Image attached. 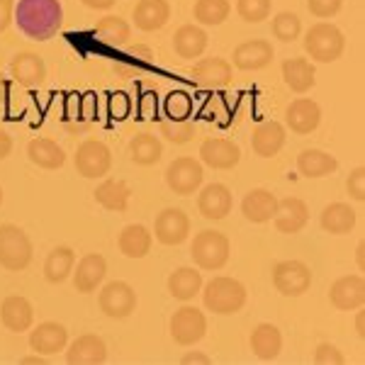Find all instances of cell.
I'll use <instances>...</instances> for the list:
<instances>
[{"instance_id": "1", "label": "cell", "mask_w": 365, "mask_h": 365, "mask_svg": "<svg viewBox=\"0 0 365 365\" xmlns=\"http://www.w3.org/2000/svg\"><path fill=\"white\" fill-rule=\"evenodd\" d=\"M15 22L25 37L46 42L61 29L63 8L58 0H20L15 8Z\"/></svg>"}, {"instance_id": "2", "label": "cell", "mask_w": 365, "mask_h": 365, "mask_svg": "<svg viewBox=\"0 0 365 365\" xmlns=\"http://www.w3.org/2000/svg\"><path fill=\"white\" fill-rule=\"evenodd\" d=\"M302 44H304V51L312 56V61L331 63L344 54L346 37L336 25H331V22H317V25H312L307 29Z\"/></svg>"}, {"instance_id": "3", "label": "cell", "mask_w": 365, "mask_h": 365, "mask_svg": "<svg viewBox=\"0 0 365 365\" xmlns=\"http://www.w3.org/2000/svg\"><path fill=\"white\" fill-rule=\"evenodd\" d=\"M202 302L205 307L215 314H237V312L246 304V287L239 280L220 275L212 278L202 290Z\"/></svg>"}, {"instance_id": "4", "label": "cell", "mask_w": 365, "mask_h": 365, "mask_svg": "<svg viewBox=\"0 0 365 365\" xmlns=\"http://www.w3.org/2000/svg\"><path fill=\"white\" fill-rule=\"evenodd\" d=\"M229 253H232V244L222 232L215 229H205V232L195 234L190 246V256L197 268L202 270H220L227 266Z\"/></svg>"}, {"instance_id": "5", "label": "cell", "mask_w": 365, "mask_h": 365, "mask_svg": "<svg viewBox=\"0 0 365 365\" xmlns=\"http://www.w3.org/2000/svg\"><path fill=\"white\" fill-rule=\"evenodd\" d=\"M32 261V241L20 227L0 225V266L5 270H25Z\"/></svg>"}, {"instance_id": "6", "label": "cell", "mask_w": 365, "mask_h": 365, "mask_svg": "<svg viewBox=\"0 0 365 365\" xmlns=\"http://www.w3.org/2000/svg\"><path fill=\"white\" fill-rule=\"evenodd\" d=\"M273 287L282 297H302L312 287V270L302 261H280L273 268Z\"/></svg>"}, {"instance_id": "7", "label": "cell", "mask_w": 365, "mask_h": 365, "mask_svg": "<svg viewBox=\"0 0 365 365\" xmlns=\"http://www.w3.org/2000/svg\"><path fill=\"white\" fill-rule=\"evenodd\" d=\"M76 170H78L83 178H105L110 173V166H113V154H110L108 144L98 139H86L83 144L76 149L73 156Z\"/></svg>"}, {"instance_id": "8", "label": "cell", "mask_w": 365, "mask_h": 365, "mask_svg": "<svg viewBox=\"0 0 365 365\" xmlns=\"http://www.w3.org/2000/svg\"><path fill=\"white\" fill-rule=\"evenodd\" d=\"M100 312L110 319H127L134 309H137V292L129 282L113 280L100 290L98 297Z\"/></svg>"}, {"instance_id": "9", "label": "cell", "mask_w": 365, "mask_h": 365, "mask_svg": "<svg viewBox=\"0 0 365 365\" xmlns=\"http://www.w3.org/2000/svg\"><path fill=\"white\" fill-rule=\"evenodd\" d=\"M207 334V317L197 307H180L170 317V336L178 346H195Z\"/></svg>"}, {"instance_id": "10", "label": "cell", "mask_w": 365, "mask_h": 365, "mask_svg": "<svg viewBox=\"0 0 365 365\" xmlns=\"http://www.w3.org/2000/svg\"><path fill=\"white\" fill-rule=\"evenodd\" d=\"M202 180H205L202 163L190 156L175 158L166 168V185L175 195H192V192L202 185Z\"/></svg>"}, {"instance_id": "11", "label": "cell", "mask_w": 365, "mask_h": 365, "mask_svg": "<svg viewBox=\"0 0 365 365\" xmlns=\"http://www.w3.org/2000/svg\"><path fill=\"white\" fill-rule=\"evenodd\" d=\"M329 302L339 312H356L365 302V280L361 273L344 275L329 290Z\"/></svg>"}, {"instance_id": "12", "label": "cell", "mask_w": 365, "mask_h": 365, "mask_svg": "<svg viewBox=\"0 0 365 365\" xmlns=\"http://www.w3.org/2000/svg\"><path fill=\"white\" fill-rule=\"evenodd\" d=\"M154 234L163 246H180L190 237V217L178 207H166L156 217Z\"/></svg>"}, {"instance_id": "13", "label": "cell", "mask_w": 365, "mask_h": 365, "mask_svg": "<svg viewBox=\"0 0 365 365\" xmlns=\"http://www.w3.org/2000/svg\"><path fill=\"white\" fill-rule=\"evenodd\" d=\"M200 158H202V163L210 168L229 170V168L239 166L241 149H239V144H234V141H229V139L212 137V139H205L202 146H200Z\"/></svg>"}, {"instance_id": "14", "label": "cell", "mask_w": 365, "mask_h": 365, "mask_svg": "<svg viewBox=\"0 0 365 365\" xmlns=\"http://www.w3.org/2000/svg\"><path fill=\"white\" fill-rule=\"evenodd\" d=\"M322 122V108L309 98H297L285 108V127L295 134H312Z\"/></svg>"}, {"instance_id": "15", "label": "cell", "mask_w": 365, "mask_h": 365, "mask_svg": "<svg viewBox=\"0 0 365 365\" xmlns=\"http://www.w3.org/2000/svg\"><path fill=\"white\" fill-rule=\"evenodd\" d=\"M232 205H234V197H232V190L222 182H212V185H205L202 192L197 197V210L205 220L210 222H220L232 212Z\"/></svg>"}, {"instance_id": "16", "label": "cell", "mask_w": 365, "mask_h": 365, "mask_svg": "<svg viewBox=\"0 0 365 365\" xmlns=\"http://www.w3.org/2000/svg\"><path fill=\"white\" fill-rule=\"evenodd\" d=\"M10 76L17 81L20 86L25 88H37L44 83L46 78V63L44 58L39 54H34V51H20V54H15L10 58Z\"/></svg>"}, {"instance_id": "17", "label": "cell", "mask_w": 365, "mask_h": 365, "mask_svg": "<svg viewBox=\"0 0 365 365\" xmlns=\"http://www.w3.org/2000/svg\"><path fill=\"white\" fill-rule=\"evenodd\" d=\"M275 229L280 234H299L309 222V207L304 200L299 197H282L278 200V210H275Z\"/></svg>"}, {"instance_id": "18", "label": "cell", "mask_w": 365, "mask_h": 365, "mask_svg": "<svg viewBox=\"0 0 365 365\" xmlns=\"http://www.w3.org/2000/svg\"><path fill=\"white\" fill-rule=\"evenodd\" d=\"M190 76L195 78V83L202 88H225L232 83L234 68L227 58L210 56V58H200L195 66L190 68Z\"/></svg>"}, {"instance_id": "19", "label": "cell", "mask_w": 365, "mask_h": 365, "mask_svg": "<svg viewBox=\"0 0 365 365\" xmlns=\"http://www.w3.org/2000/svg\"><path fill=\"white\" fill-rule=\"evenodd\" d=\"M275 210H278V197L266 187H253L241 200V215L251 225H266L275 217Z\"/></svg>"}, {"instance_id": "20", "label": "cell", "mask_w": 365, "mask_h": 365, "mask_svg": "<svg viewBox=\"0 0 365 365\" xmlns=\"http://www.w3.org/2000/svg\"><path fill=\"white\" fill-rule=\"evenodd\" d=\"M68 331L58 322H44L34 331H29V349L39 356H54V353L66 349Z\"/></svg>"}, {"instance_id": "21", "label": "cell", "mask_w": 365, "mask_h": 365, "mask_svg": "<svg viewBox=\"0 0 365 365\" xmlns=\"http://www.w3.org/2000/svg\"><path fill=\"white\" fill-rule=\"evenodd\" d=\"M275 51L268 39H249L234 49V66L239 71H261L273 61Z\"/></svg>"}, {"instance_id": "22", "label": "cell", "mask_w": 365, "mask_h": 365, "mask_svg": "<svg viewBox=\"0 0 365 365\" xmlns=\"http://www.w3.org/2000/svg\"><path fill=\"white\" fill-rule=\"evenodd\" d=\"M105 361H108V346L98 334H83L66 351V363L71 365H100Z\"/></svg>"}, {"instance_id": "23", "label": "cell", "mask_w": 365, "mask_h": 365, "mask_svg": "<svg viewBox=\"0 0 365 365\" xmlns=\"http://www.w3.org/2000/svg\"><path fill=\"white\" fill-rule=\"evenodd\" d=\"M105 273H108L105 258L100 253H86L78 261V268L73 270V287L78 292H83V295H91L105 280Z\"/></svg>"}, {"instance_id": "24", "label": "cell", "mask_w": 365, "mask_h": 365, "mask_svg": "<svg viewBox=\"0 0 365 365\" xmlns=\"http://www.w3.org/2000/svg\"><path fill=\"white\" fill-rule=\"evenodd\" d=\"M0 322L13 334L27 331L34 322V309H32V304H29V299L22 295L5 297L3 304H0Z\"/></svg>"}, {"instance_id": "25", "label": "cell", "mask_w": 365, "mask_h": 365, "mask_svg": "<svg viewBox=\"0 0 365 365\" xmlns=\"http://www.w3.org/2000/svg\"><path fill=\"white\" fill-rule=\"evenodd\" d=\"M132 20L141 32H156V29H163L170 20L168 0H139L132 10Z\"/></svg>"}, {"instance_id": "26", "label": "cell", "mask_w": 365, "mask_h": 365, "mask_svg": "<svg viewBox=\"0 0 365 365\" xmlns=\"http://www.w3.org/2000/svg\"><path fill=\"white\" fill-rule=\"evenodd\" d=\"M285 137H287L285 125H280V122H263L261 127L253 129V137H251L253 154L261 158H273L285 146Z\"/></svg>"}, {"instance_id": "27", "label": "cell", "mask_w": 365, "mask_h": 365, "mask_svg": "<svg viewBox=\"0 0 365 365\" xmlns=\"http://www.w3.org/2000/svg\"><path fill=\"white\" fill-rule=\"evenodd\" d=\"M251 351L256 358L261 361H275L282 351V334L275 324H258L256 329L251 331Z\"/></svg>"}, {"instance_id": "28", "label": "cell", "mask_w": 365, "mask_h": 365, "mask_svg": "<svg viewBox=\"0 0 365 365\" xmlns=\"http://www.w3.org/2000/svg\"><path fill=\"white\" fill-rule=\"evenodd\" d=\"M282 81L290 88L292 93H307L317 83V73H314V63L307 58H285L282 61Z\"/></svg>"}, {"instance_id": "29", "label": "cell", "mask_w": 365, "mask_h": 365, "mask_svg": "<svg viewBox=\"0 0 365 365\" xmlns=\"http://www.w3.org/2000/svg\"><path fill=\"white\" fill-rule=\"evenodd\" d=\"M358 222V212L346 202H331L322 210L319 215V225L327 234H351L353 227Z\"/></svg>"}, {"instance_id": "30", "label": "cell", "mask_w": 365, "mask_h": 365, "mask_svg": "<svg viewBox=\"0 0 365 365\" xmlns=\"http://www.w3.org/2000/svg\"><path fill=\"white\" fill-rule=\"evenodd\" d=\"M339 168V158L322 149H304L297 156V170L304 178H324Z\"/></svg>"}, {"instance_id": "31", "label": "cell", "mask_w": 365, "mask_h": 365, "mask_svg": "<svg viewBox=\"0 0 365 365\" xmlns=\"http://www.w3.org/2000/svg\"><path fill=\"white\" fill-rule=\"evenodd\" d=\"M27 158L34 166L44 168V170H56L66 163V154L63 149L51 139H32L27 144Z\"/></svg>"}, {"instance_id": "32", "label": "cell", "mask_w": 365, "mask_h": 365, "mask_svg": "<svg viewBox=\"0 0 365 365\" xmlns=\"http://www.w3.org/2000/svg\"><path fill=\"white\" fill-rule=\"evenodd\" d=\"M96 202L100 207L110 210V212H125L129 205V195H132V187L125 180H115L108 178L96 187Z\"/></svg>"}, {"instance_id": "33", "label": "cell", "mask_w": 365, "mask_h": 365, "mask_svg": "<svg viewBox=\"0 0 365 365\" xmlns=\"http://www.w3.org/2000/svg\"><path fill=\"white\" fill-rule=\"evenodd\" d=\"M173 49L180 58H197L207 49V32L197 25H182L173 34Z\"/></svg>"}, {"instance_id": "34", "label": "cell", "mask_w": 365, "mask_h": 365, "mask_svg": "<svg viewBox=\"0 0 365 365\" xmlns=\"http://www.w3.org/2000/svg\"><path fill=\"white\" fill-rule=\"evenodd\" d=\"M202 290V275L197 273L195 268H187L182 266L178 270L168 275V292L170 297L180 299V302H187Z\"/></svg>"}, {"instance_id": "35", "label": "cell", "mask_w": 365, "mask_h": 365, "mask_svg": "<svg viewBox=\"0 0 365 365\" xmlns=\"http://www.w3.org/2000/svg\"><path fill=\"white\" fill-rule=\"evenodd\" d=\"M151 232L144 225H129L122 229L117 246H120L122 256L127 258H144L151 251Z\"/></svg>"}, {"instance_id": "36", "label": "cell", "mask_w": 365, "mask_h": 365, "mask_svg": "<svg viewBox=\"0 0 365 365\" xmlns=\"http://www.w3.org/2000/svg\"><path fill=\"white\" fill-rule=\"evenodd\" d=\"M73 263H76L73 249H68V246H56V249L51 251L44 261L46 282H51V285H61V282L73 273Z\"/></svg>"}, {"instance_id": "37", "label": "cell", "mask_w": 365, "mask_h": 365, "mask_svg": "<svg viewBox=\"0 0 365 365\" xmlns=\"http://www.w3.org/2000/svg\"><path fill=\"white\" fill-rule=\"evenodd\" d=\"M93 34L96 39H100L108 46H125L132 37V27L127 25V20H122L120 15H108L103 20H98V25L93 27Z\"/></svg>"}, {"instance_id": "38", "label": "cell", "mask_w": 365, "mask_h": 365, "mask_svg": "<svg viewBox=\"0 0 365 365\" xmlns=\"http://www.w3.org/2000/svg\"><path fill=\"white\" fill-rule=\"evenodd\" d=\"M161 156H163V146L154 134L144 132L129 141V158L137 166H154V163L161 161Z\"/></svg>"}, {"instance_id": "39", "label": "cell", "mask_w": 365, "mask_h": 365, "mask_svg": "<svg viewBox=\"0 0 365 365\" xmlns=\"http://www.w3.org/2000/svg\"><path fill=\"white\" fill-rule=\"evenodd\" d=\"M229 13H232V5L229 0H197L195 8H192V17L200 25L207 27H217L227 20Z\"/></svg>"}, {"instance_id": "40", "label": "cell", "mask_w": 365, "mask_h": 365, "mask_svg": "<svg viewBox=\"0 0 365 365\" xmlns=\"http://www.w3.org/2000/svg\"><path fill=\"white\" fill-rule=\"evenodd\" d=\"M270 29H273V37L280 39V42L290 44L299 39L302 34V20L295 15V13H278L270 22Z\"/></svg>"}, {"instance_id": "41", "label": "cell", "mask_w": 365, "mask_h": 365, "mask_svg": "<svg viewBox=\"0 0 365 365\" xmlns=\"http://www.w3.org/2000/svg\"><path fill=\"white\" fill-rule=\"evenodd\" d=\"M161 137L168 139L170 144H187L195 137V125L190 120H163Z\"/></svg>"}, {"instance_id": "42", "label": "cell", "mask_w": 365, "mask_h": 365, "mask_svg": "<svg viewBox=\"0 0 365 365\" xmlns=\"http://www.w3.org/2000/svg\"><path fill=\"white\" fill-rule=\"evenodd\" d=\"M273 0H237V13L244 22H263L270 17Z\"/></svg>"}, {"instance_id": "43", "label": "cell", "mask_w": 365, "mask_h": 365, "mask_svg": "<svg viewBox=\"0 0 365 365\" xmlns=\"http://www.w3.org/2000/svg\"><path fill=\"white\" fill-rule=\"evenodd\" d=\"M163 110H166L168 120H187L192 113V98L185 91H173L168 93Z\"/></svg>"}, {"instance_id": "44", "label": "cell", "mask_w": 365, "mask_h": 365, "mask_svg": "<svg viewBox=\"0 0 365 365\" xmlns=\"http://www.w3.org/2000/svg\"><path fill=\"white\" fill-rule=\"evenodd\" d=\"M314 363L317 365H344L346 358L334 344H319L314 351Z\"/></svg>"}, {"instance_id": "45", "label": "cell", "mask_w": 365, "mask_h": 365, "mask_svg": "<svg viewBox=\"0 0 365 365\" xmlns=\"http://www.w3.org/2000/svg\"><path fill=\"white\" fill-rule=\"evenodd\" d=\"M341 5H344V0H307L309 13L314 17H319V20L334 17L341 10Z\"/></svg>"}, {"instance_id": "46", "label": "cell", "mask_w": 365, "mask_h": 365, "mask_svg": "<svg viewBox=\"0 0 365 365\" xmlns=\"http://www.w3.org/2000/svg\"><path fill=\"white\" fill-rule=\"evenodd\" d=\"M346 190H349L351 200H356V202H363L365 200V168L363 166H358L349 175V180H346Z\"/></svg>"}, {"instance_id": "47", "label": "cell", "mask_w": 365, "mask_h": 365, "mask_svg": "<svg viewBox=\"0 0 365 365\" xmlns=\"http://www.w3.org/2000/svg\"><path fill=\"white\" fill-rule=\"evenodd\" d=\"M108 108H110V117L120 122V120H125L129 115V110H132V100H129L127 93H113Z\"/></svg>"}, {"instance_id": "48", "label": "cell", "mask_w": 365, "mask_h": 365, "mask_svg": "<svg viewBox=\"0 0 365 365\" xmlns=\"http://www.w3.org/2000/svg\"><path fill=\"white\" fill-rule=\"evenodd\" d=\"M81 120H83L86 125H93V122L98 120V98H96V93H86V96H81Z\"/></svg>"}, {"instance_id": "49", "label": "cell", "mask_w": 365, "mask_h": 365, "mask_svg": "<svg viewBox=\"0 0 365 365\" xmlns=\"http://www.w3.org/2000/svg\"><path fill=\"white\" fill-rule=\"evenodd\" d=\"M156 110H158L156 96H154V93H144V96H141V100H139V115H141V120H154Z\"/></svg>"}, {"instance_id": "50", "label": "cell", "mask_w": 365, "mask_h": 365, "mask_svg": "<svg viewBox=\"0 0 365 365\" xmlns=\"http://www.w3.org/2000/svg\"><path fill=\"white\" fill-rule=\"evenodd\" d=\"M13 15H15V3H13V0H0V32H5V29L10 27Z\"/></svg>"}, {"instance_id": "51", "label": "cell", "mask_w": 365, "mask_h": 365, "mask_svg": "<svg viewBox=\"0 0 365 365\" xmlns=\"http://www.w3.org/2000/svg\"><path fill=\"white\" fill-rule=\"evenodd\" d=\"M10 151H13V137H10L5 129H0V161H3V158H8Z\"/></svg>"}, {"instance_id": "52", "label": "cell", "mask_w": 365, "mask_h": 365, "mask_svg": "<svg viewBox=\"0 0 365 365\" xmlns=\"http://www.w3.org/2000/svg\"><path fill=\"white\" fill-rule=\"evenodd\" d=\"M81 3H83L86 8H91V10H110L117 0H81Z\"/></svg>"}, {"instance_id": "53", "label": "cell", "mask_w": 365, "mask_h": 365, "mask_svg": "<svg viewBox=\"0 0 365 365\" xmlns=\"http://www.w3.org/2000/svg\"><path fill=\"white\" fill-rule=\"evenodd\" d=\"M180 363H185V365H190V363H205V365H210L212 358L205 356V353H185Z\"/></svg>"}, {"instance_id": "54", "label": "cell", "mask_w": 365, "mask_h": 365, "mask_svg": "<svg viewBox=\"0 0 365 365\" xmlns=\"http://www.w3.org/2000/svg\"><path fill=\"white\" fill-rule=\"evenodd\" d=\"M10 93V81L5 78L3 73H0V103H5V98H8Z\"/></svg>"}, {"instance_id": "55", "label": "cell", "mask_w": 365, "mask_h": 365, "mask_svg": "<svg viewBox=\"0 0 365 365\" xmlns=\"http://www.w3.org/2000/svg\"><path fill=\"white\" fill-rule=\"evenodd\" d=\"M22 363H44V358L37 353V356H32V358H22Z\"/></svg>"}, {"instance_id": "56", "label": "cell", "mask_w": 365, "mask_h": 365, "mask_svg": "<svg viewBox=\"0 0 365 365\" xmlns=\"http://www.w3.org/2000/svg\"><path fill=\"white\" fill-rule=\"evenodd\" d=\"M356 261H358V266L363 268V244H358V251H356Z\"/></svg>"}, {"instance_id": "57", "label": "cell", "mask_w": 365, "mask_h": 365, "mask_svg": "<svg viewBox=\"0 0 365 365\" xmlns=\"http://www.w3.org/2000/svg\"><path fill=\"white\" fill-rule=\"evenodd\" d=\"M356 329H358V336L363 339V314H358V322H356Z\"/></svg>"}, {"instance_id": "58", "label": "cell", "mask_w": 365, "mask_h": 365, "mask_svg": "<svg viewBox=\"0 0 365 365\" xmlns=\"http://www.w3.org/2000/svg\"><path fill=\"white\" fill-rule=\"evenodd\" d=\"M0 205H3V187H0Z\"/></svg>"}]
</instances>
